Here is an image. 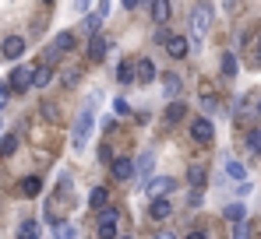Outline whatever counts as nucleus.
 <instances>
[{
	"label": "nucleus",
	"instance_id": "nucleus-1",
	"mask_svg": "<svg viewBox=\"0 0 261 239\" xmlns=\"http://www.w3.org/2000/svg\"><path fill=\"white\" fill-rule=\"evenodd\" d=\"M92 123H95V116H92V109H82L78 113V120H74V130H71V144H74V152H82L88 141V134H92Z\"/></svg>",
	"mask_w": 261,
	"mask_h": 239
},
{
	"label": "nucleus",
	"instance_id": "nucleus-2",
	"mask_svg": "<svg viewBox=\"0 0 261 239\" xmlns=\"http://www.w3.org/2000/svg\"><path fill=\"white\" fill-rule=\"evenodd\" d=\"M173 190H176L173 176H155V180L145 183V197L148 200H166V194H173Z\"/></svg>",
	"mask_w": 261,
	"mask_h": 239
},
{
	"label": "nucleus",
	"instance_id": "nucleus-3",
	"mask_svg": "<svg viewBox=\"0 0 261 239\" xmlns=\"http://www.w3.org/2000/svg\"><path fill=\"white\" fill-rule=\"evenodd\" d=\"M208 21H212V7H208V4H194V7H191V28H194V46L201 42L205 28H208Z\"/></svg>",
	"mask_w": 261,
	"mask_h": 239
},
{
	"label": "nucleus",
	"instance_id": "nucleus-4",
	"mask_svg": "<svg viewBox=\"0 0 261 239\" xmlns=\"http://www.w3.org/2000/svg\"><path fill=\"white\" fill-rule=\"evenodd\" d=\"M191 137L198 141V144H212V137H216V127H212V120L208 116H198L191 123Z\"/></svg>",
	"mask_w": 261,
	"mask_h": 239
},
{
	"label": "nucleus",
	"instance_id": "nucleus-5",
	"mask_svg": "<svg viewBox=\"0 0 261 239\" xmlns=\"http://www.w3.org/2000/svg\"><path fill=\"white\" fill-rule=\"evenodd\" d=\"M7 81H11L7 92H29V88H32V67H14Z\"/></svg>",
	"mask_w": 261,
	"mask_h": 239
},
{
	"label": "nucleus",
	"instance_id": "nucleus-6",
	"mask_svg": "<svg viewBox=\"0 0 261 239\" xmlns=\"http://www.w3.org/2000/svg\"><path fill=\"white\" fill-rule=\"evenodd\" d=\"M148 84V81H155V64L148 60V56H141V60H134V84Z\"/></svg>",
	"mask_w": 261,
	"mask_h": 239
},
{
	"label": "nucleus",
	"instance_id": "nucleus-7",
	"mask_svg": "<svg viewBox=\"0 0 261 239\" xmlns=\"http://www.w3.org/2000/svg\"><path fill=\"white\" fill-rule=\"evenodd\" d=\"M163 46H166V53H170L173 60H184V56L191 53V42L184 39V36H170V39L163 42Z\"/></svg>",
	"mask_w": 261,
	"mask_h": 239
},
{
	"label": "nucleus",
	"instance_id": "nucleus-8",
	"mask_svg": "<svg viewBox=\"0 0 261 239\" xmlns=\"http://www.w3.org/2000/svg\"><path fill=\"white\" fill-rule=\"evenodd\" d=\"M0 53H4L7 60H18V56L25 53V39H21V36H7V39L0 42Z\"/></svg>",
	"mask_w": 261,
	"mask_h": 239
},
{
	"label": "nucleus",
	"instance_id": "nucleus-9",
	"mask_svg": "<svg viewBox=\"0 0 261 239\" xmlns=\"http://www.w3.org/2000/svg\"><path fill=\"white\" fill-rule=\"evenodd\" d=\"M152 172H155V155H152V152H145L141 159L134 162V176H138V180L145 183V180H148Z\"/></svg>",
	"mask_w": 261,
	"mask_h": 239
},
{
	"label": "nucleus",
	"instance_id": "nucleus-10",
	"mask_svg": "<svg viewBox=\"0 0 261 239\" xmlns=\"http://www.w3.org/2000/svg\"><path fill=\"white\" fill-rule=\"evenodd\" d=\"M106 49H110V39H106V36H92V39H88V60L99 64V60L106 56Z\"/></svg>",
	"mask_w": 261,
	"mask_h": 239
},
{
	"label": "nucleus",
	"instance_id": "nucleus-11",
	"mask_svg": "<svg viewBox=\"0 0 261 239\" xmlns=\"http://www.w3.org/2000/svg\"><path fill=\"white\" fill-rule=\"evenodd\" d=\"M110 172H113L117 180H130V176H134V162L124 159V155H117V159L110 162Z\"/></svg>",
	"mask_w": 261,
	"mask_h": 239
},
{
	"label": "nucleus",
	"instance_id": "nucleus-12",
	"mask_svg": "<svg viewBox=\"0 0 261 239\" xmlns=\"http://www.w3.org/2000/svg\"><path fill=\"white\" fill-rule=\"evenodd\" d=\"M74 46H78L74 32H60V36L53 39V49H49V53H53V56H57V53H74Z\"/></svg>",
	"mask_w": 261,
	"mask_h": 239
},
{
	"label": "nucleus",
	"instance_id": "nucleus-13",
	"mask_svg": "<svg viewBox=\"0 0 261 239\" xmlns=\"http://www.w3.org/2000/svg\"><path fill=\"white\" fill-rule=\"evenodd\" d=\"M39 190H43V180H39V176H25V180L18 183V194H21V197H39Z\"/></svg>",
	"mask_w": 261,
	"mask_h": 239
},
{
	"label": "nucleus",
	"instance_id": "nucleus-14",
	"mask_svg": "<svg viewBox=\"0 0 261 239\" xmlns=\"http://www.w3.org/2000/svg\"><path fill=\"white\" fill-rule=\"evenodd\" d=\"M53 81V67L49 64H39V67H32V88H46Z\"/></svg>",
	"mask_w": 261,
	"mask_h": 239
},
{
	"label": "nucleus",
	"instance_id": "nucleus-15",
	"mask_svg": "<svg viewBox=\"0 0 261 239\" xmlns=\"http://www.w3.org/2000/svg\"><path fill=\"white\" fill-rule=\"evenodd\" d=\"M205 180H208L205 165H187V183H191L194 190H201V187H205Z\"/></svg>",
	"mask_w": 261,
	"mask_h": 239
},
{
	"label": "nucleus",
	"instance_id": "nucleus-16",
	"mask_svg": "<svg viewBox=\"0 0 261 239\" xmlns=\"http://www.w3.org/2000/svg\"><path fill=\"white\" fill-rule=\"evenodd\" d=\"M148 215H152L155 222H163V218L173 215V204H170V200H152V204H148Z\"/></svg>",
	"mask_w": 261,
	"mask_h": 239
},
{
	"label": "nucleus",
	"instance_id": "nucleus-17",
	"mask_svg": "<svg viewBox=\"0 0 261 239\" xmlns=\"http://www.w3.org/2000/svg\"><path fill=\"white\" fill-rule=\"evenodd\" d=\"M117 81L120 84H134V60H120L117 64Z\"/></svg>",
	"mask_w": 261,
	"mask_h": 239
},
{
	"label": "nucleus",
	"instance_id": "nucleus-18",
	"mask_svg": "<svg viewBox=\"0 0 261 239\" xmlns=\"http://www.w3.org/2000/svg\"><path fill=\"white\" fill-rule=\"evenodd\" d=\"M36 236H39V222L36 218H25L18 225V239H36Z\"/></svg>",
	"mask_w": 261,
	"mask_h": 239
},
{
	"label": "nucleus",
	"instance_id": "nucleus-19",
	"mask_svg": "<svg viewBox=\"0 0 261 239\" xmlns=\"http://www.w3.org/2000/svg\"><path fill=\"white\" fill-rule=\"evenodd\" d=\"M106 200H110V190H106V187H95V190L88 194V207H99V211H102Z\"/></svg>",
	"mask_w": 261,
	"mask_h": 239
},
{
	"label": "nucleus",
	"instance_id": "nucleus-20",
	"mask_svg": "<svg viewBox=\"0 0 261 239\" xmlns=\"http://www.w3.org/2000/svg\"><path fill=\"white\" fill-rule=\"evenodd\" d=\"M152 18H155V25H166V18H170V4H166V0H155V4H152Z\"/></svg>",
	"mask_w": 261,
	"mask_h": 239
},
{
	"label": "nucleus",
	"instance_id": "nucleus-21",
	"mask_svg": "<svg viewBox=\"0 0 261 239\" xmlns=\"http://www.w3.org/2000/svg\"><path fill=\"white\" fill-rule=\"evenodd\" d=\"M163 92H166V99L173 102V95H180V78H176V74H166V78H163Z\"/></svg>",
	"mask_w": 261,
	"mask_h": 239
},
{
	"label": "nucleus",
	"instance_id": "nucleus-22",
	"mask_svg": "<svg viewBox=\"0 0 261 239\" xmlns=\"http://www.w3.org/2000/svg\"><path fill=\"white\" fill-rule=\"evenodd\" d=\"M222 215H226V222H233V225L247 218V215H244V204H226V211H222Z\"/></svg>",
	"mask_w": 261,
	"mask_h": 239
},
{
	"label": "nucleus",
	"instance_id": "nucleus-23",
	"mask_svg": "<svg viewBox=\"0 0 261 239\" xmlns=\"http://www.w3.org/2000/svg\"><path fill=\"white\" fill-rule=\"evenodd\" d=\"M184 113H187V106H184V102H170V106H166V120H170V123H176V120H184Z\"/></svg>",
	"mask_w": 261,
	"mask_h": 239
},
{
	"label": "nucleus",
	"instance_id": "nucleus-24",
	"mask_svg": "<svg viewBox=\"0 0 261 239\" xmlns=\"http://www.w3.org/2000/svg\"><path fill=\"white\" fill-rule=\"evenodd\" d=\"M95 236L99 239H117V222H99V225H95Z\"/></svg>",
	"mask_w": 261,
	"mask_h": 239
},
{
	"label": "nucleus",
	"instance_id": "nucleus-25",
	"mask_svg": "<svg viewBox=\"0 0 261 239\" xmlns=\"http://www.w3.org/2000/svg\"><path fill=\"white\" fill-rule=\"evenodd\" d=\"M226 176H233V180L244 183V180H247V169H244L240 162H226Z\"/></svg>",
	"mask_w": 261,
	"mask_h": 239
},
{
	"label": "nucleus",
	"instance_id": "nucleus-26",
	"mask_svg": "<svg viewBox=\"0 0 261 239\" xmlns=\"http://www.w3.org/2000/svg\"><path fill=\"white\" fill-rule=\"evenodd\" d=\"M14 148H18V137H14V134H4V141H0V155L7 159V155H14Z\"/></svg>",
	"mask_w": 261,
	"mask_h": 239
},
{
	"label": "nucleus",
	"instance_id": "nucleus-27",
	"mask_svg": "<svg viewBox=\"0 0 261 239\" xmlns=\"http://www.w3.org/2000/svg\"><path fill=\"white\" fill-rule=\"evenodd\" d=\"M222 74H226V78L237 74V56H233V53H222Z\"/></svg>",
	"mask_w": 261,
	"mask_h": 239
},
{
	"label": "nucleus",
	"instance_id": "nucleus-28",
	"mask_svg": "<svg viewBox=\"0 0 261 239\" xmlns=\"http://www.w3.org/2000/svg\"><path fill=\"white\" fill-rule=\"evenodd\" d=\"M247 236H251V225H247V218H244V222L233 225V239H247Z\"/></svg>",
	"mask_w": 261,
	"mask_h": 239
},
{
	"label": "nucleus",
	"instance_id": "nucleus-29",
	"mask_svg": "<svg viewBox=\"0 0 261 239\" xmlns=\"http://www.w3.org/2000/svg\"><path fill=\"white\" fill-rule=\"evenodd\" d=\"M99 222H120V211L117 207H102L99 211Z\"/></svg>",
	"mask_w": 261,
	"mask_h": 239
},
{
	"label": "nucleus",
	"instance_id": "nucleus-30",
	"mask_svg": "<svg viewBox=\"0 0 261 239\" xmlns=\"http://www.w3.org/2000/svg\"><path fill=\"white\" fill-rule=\"evenodd\" d=\"M78 78H82V71H78V67L64 71V84H67V88H74V84H78Z\"/></svg>",
	"mask_w": 261,
	"mask_h": 239
},
{
	"label": "nucleus",
	"instance_id": "nucleus-31",
	"mask_svg": "<svg viewBox=\"0 0 261 239\" xmlns=\"http://www.w3.org/2000/svg\"><path fill=\"white\" fill-rule=\"evenodd\" d=\"M201 109H205V113H219V99L216 95H205V99H201Z\"/></svg>",
	"mask_w": 261,
	"mask_h": 239
},
{
	"label": "nucleus",
	"instance_id": "nucleus-32",
	"mask_svg": "<svg viewBox=\"0 0 261 239\" xmlns=\"http://www.w3.org/2000/svg\"><path fill=\"white\" fill-rule=\"evenodd\" d=\"M247 148H251V152H261V130H251V134H247Z\"/></svg>",
	"mask_w": 261,
	"mask_h": 239
},
{
	"label": "nucleus",
	"instance_id": "nucleus-33",
	"mask_svg": "<svg viewBox=\"0 0 261 239\" xmlns=\"http://www.w3.org/2000/svg\"><path fill=\"white\" fill-rule=\"evenodd\" d=\"M113 113H117V116H130V106L124 99H117V102H113Z\"/></svg>",
	"mask_w": 261,
	"mask_h": 239
},
{
	"label": "nucleus",
	"instance_id": "nucleus-34",
	"mask_svg": "<svg viewBox=\"0 0 261 239\" xmlns=\"http://www.w3.org/2000/svg\"><path fill=\"white\" fill-rule=\"evenodd\" d=\"M43 116L46 120H57V106H53V102H46V106H43Z\"/></svg>",
	"mask_w": 261,
	"mask_h": 239
},
{
	"label": "nucleus",
	"instance_id": "nucleus-35",
	"mask_svg": "<svg viewBox=\"0 0 261 239\" xmlns=\"http://www.w3.org/2000/svg\"><path fill=\"white\" fill-rule=\"evenodd\" d=\"M99 159H102V162H106V165H110V162H113V152H110V148L102 144V148H99Z\"/></svg>",
	"mask_w": 261,
	"mask_h": 239
},
{
	"label": "nucleus",
	"instance_id": "nucleus-36",
	"mask_svg": "<svg viewBox=\"0 0 261 239\" xmlns=\"http://www.w3.org/2000/svg\"><path fill=\"white\" fill-rule=\"evenodd\" d=\"M57 239H74V229H60L57 225Z\"/></svg>",
	"mask_w": 261,
	"mask_h": 239
},
{
	"label": "nucleus",
	"instance_id": "nucleus-37",
	"mask_svg": "<svg viewBox=\"0 0 261 239\" xmlns=\"http://www.w3.org/2000/svg\"><path fill=\"white\" fill-rule=\"evenodd\" d=\"M7 99H11V92H7V84H0V109L7 106Z\"/></svg>",
	"mask_w": 261,
	"mask_h": 239
},
{
	"label": "nucleus",
	"instance_id": "nucleus-38",
	"mask_svg": "<svg viewBox=\"0 0 261 239\" xmlns=\"http://www.w3.org/2000/svg\"><path fill=\"white\" fill-rule=\"evenodd\" d=\"M187 239H208V236H205V232H198V229H194V232H187Z\"/></svg>",
	"mask_w": 261,
	"mask_h": 239
},
{
	"label": "nucleus",
	"instance_id": "nucleus-39",
	"mask_svg": "<svg viewBox=\"0 0 261 239\" xmlns=\"http://www.w3.org/2000/svg\"><path fill=\"white\" fill-rule=\"evenodd\" d=\"M155 239H176V232H159Z\"/></svg>",
	"mask_w": 261,
	"mask_h": 239
},
{
	"label": "nucleus",
	"instance_id": "nucleus-40",
	"mask_svg": "<svg viewBox=\"0 0 261 239\" xmlns=\"http://www.w3.org/2000/svg\"><path fill=\"white\" fill-rule=\"evenodd\" d=\"M258 116H261V102H258Z\"/></svg>",
	"mask_w": 261,
	"mask_h": 239
},
{
	"label": "nucleus",
	"instance_id": "nucleus-41",
	"mask_svg": "<svg viewBox=\"0 0 261 239\" xmlns=\"http://www.w3.org/2000/svg\"><path fill=\"white\" fill-rule=\"evenodd\" d=\"M117 239H130V236H117Z\"/></svg>",
	"mask_w": 261,
	"mask_h": 239
},
{
	"label": "nucleus",
	"instance_id": "nucleus-42",
	"mask_svg": "<svg viewBox=\"0 0 261 239\" xmlns=\"http://www.w3.org/2000/svg\"><path fill=\"white\" fill-rule=\"evenodd\" d=\"M258 155H261V152H258Z\"/></svg>",
	"mask_w": 261,
	"mask_h": 239
}]
</instances>
